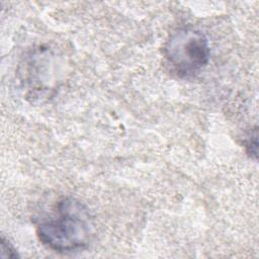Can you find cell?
Listing matches in <instances>:
<instances>
[{
	"label": "cell",
	"mask_w": 259,
	"mask_h": 259,
	"mask_svg": "<svg viewBox=\"0 0 259 259\" xmlns=\"http://www.w3.org/2000/svg\"><path fill=\"white\" fill-rule=\"evenodd\" d=\"M93 230L87 208L75 198L65 197L58 201L49 217L38 223L36 234L49 249L73 252L89 244Z\"/></svg>",
	"instance_id": "cell-1"
},
{
	"label": "cell",
	"mask_w": 259,
	"mask_h": 259,
	"mask_svg": "<svg viewBox=\"0 0 259 259\" xmlns=\"http://www.w3.org/2000/svg\"><path fill=\"white\" fill-rule=\"evenodd\" d=\"M164 56L179 77H193L208 63L210 48L206 36L195 28H178L164 47Z\"/></svg>",
	"instance_id": "cell-2"
},
{
	"label": "cell",
	"mask_w": 259,
	"mask_h": 259,
	"mask_svg": "<svg viewBox=\"0 0 259 259\" xmlns=\"http://www.w3.org/2000/svg\"><path fill=\"white\" fill-rule=\"evenodd\" d=\"M16 258L18 254L8 239L2 236L1 238V258Z\"/></svg>",
	"instance_id": "cell-3"
},
{
	"label": "cell",
	"mask_w": 259,
	"mask_h": 259,
	"mask_svg": "<svg viewBox=\"0 0 259 259\" xmlns=\"http://www.w3.org/2000/svg\"><path fill=\"white\" fill-rule=\"evenodd\" d=\"M257 131H254V134H251V137L246 142V149L248 154H250L255 159L257 158V149H258V143H257Z\"/></svg>",
	"instance_id": "cell-4"
}]
</instances>
